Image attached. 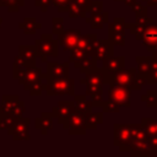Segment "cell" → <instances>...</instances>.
Instances as JSON below:
<instances>
[{"label": "cell", "instance_id": "cell-1", "mask_svg": "<svg viewBox=\"0 0 157 157\" xmlns=\"http://www.w3.org/2000/svg\"><path fill=\"white\" fill-rule=\"evenodd\" d=\"M110 83L120 85L123 87H126L130 91L141 90V86L136 80V67L121 69L113 74L105 72V85H110Z\"/></svg>", "mask_w": 157, "mask_h": 157}, {"label": "cell", "instance_id": "cell-2", "mask_svg": "<svg viewBox=\"0 0 157 157\" xmlns=\"http://www.w3.org/2000/svg\"><path fill=\"white\" fill-rule=\"evenodd\" d=\"M13 78H16L17 82L27 91L29 85L42 80V70L36 66L28 67L16 58L13 61Z\"/></svg>", "mask_w": 157, "mask_h": 157}, {"label": "cell", "instance_id": "cell-3", "mask_svg": "<svg viewBox=\"0 0 157 157\" xmlns=\"http://www.w3.org/2000/svg\"><path fill=\"white\" fill-rule=\"evenodd\" d=\"M44 90L48 96H74L75 94V80L70 77L58 78H43Z\"/></svg>", "mask_w": 157, "mask_h": 157}, {"label": "cell", "instance_id": "cell-4", "mask_svg": "<svg viewBox=\"0 0 157 157\" xmlns=\"http://www.w3.org/2000/svg\"><path fill=\"white\" fill-rule=\"evenodd\" d=\"M34 47H36L38 58H40V56L56 58L59 55V44H58V40L54 39L53 34L43 33L40 36V38L36 40Z\"/></svg>", "mask_w": 157, "mask_h": 157}, {"label": "cell", "instance_id": "cell-5", "mask_svg": "<svg viewBox=\"0 0 157 157\" xmlns=\"http://www.w3.org/2000/svg\"><path fill=\"white\" fill-rule=\"evenodd\" d=\"M114 129V145L119 147L120 151H130L132 135L130 124H119L115 123L113 125Z\"/></svg>", "mask_w": 157, "mask_h": 157}, {"label": "cell", "instance_id": "cell-6", "mask_svg": "<svg viewBox=\"0 0 157 157\" xmlns=\"http://www.w3.org/2000/svg\"><path fill=\"white\" fill-rule=\"evenodd\" d=\"M130 97H131V91L128 90L126 87H123L117 83L108 85V99L117 103L120 108L121 107L128 108L131 105Z\"/></svg>", "mask_w": 157, "mask_h": 157}, {"label": "cell", "instance_id": "cell-7", "mask_svg": "<svg viewBox=\"0 0 157 157\" xmlns=\"http://www.w3.org/2000/svg\"><path fill=\"white\" fill-rule=\"evenodd\" d=\"M76 109L74 101H59L58 104L55 107H53V115L54 118H56L58 123L60 125H63V129H67V121L70 115L74 113V110Z\"/></svg>", "mask_w": 157, "mask_h": 157}, {"label": "cell", "instance_id": "cell-8", "mask_svg": "<svg viewBox=\"0 0 157 157\" xmlns=\"http://www.w3.org/2000/svg\"><path fill=\"white\" fill-rule=\"evenodd\" d=\"M29 119L28 118H18L13 125L11 128L7 129V134L12 136L13 140L18 141V140H26L28 141L29 140Z\"/></svg>", "mask_w": 157, "mask_h": 157}, {"label": "cell", "instance_id": "cell-9", "mask_svg": "<svg viewBox=\"0 0 157 157\" xmlns=\"http://www.w3.org/2000/svg\"><path fill=\"white\" fill-rule=\"evenodd\" d=\"M66 130H69L70 135H85L87 130L85 124V112L75 109L69 118Z\"/></svg>", "mask_w": 157, "mask_h": 157}, {"label": "cell", "instance_id": "cell-10", "mask_svg": "<svg viewBox=\"0 0 157 157\" xmlns=\"http://www.w3.org/2000/svg\"><path fill=\"white\" fill-rule=\"evenodd\" d=\"M81 32L78 29L75 28H69V29H64L61 33L58 34V44L59 47L63 48V50H71L76 47L77 42H78V37H80Z\"/></svg>", "mask_w": 157, "mask_h": 157}, {"label": "cell", "instance_id": "cell-11", "mask_svg": "<svg viewBox=\"0 0 157 157\" xmlns=\"http://www.w3.org/2000/svg\"><path fill=\"white\" fill-rule=\"evenodd\" d=\"M70 66L69 63H58V61H47V72H42V78H58V77H69Z\"/></svg>", "mask_w": 157, "mask_h": 157}, {"label": "cell", "instance_id": "cell-12", "mask_svg": "<svg viewBox=\"0 0 157 157\" xmlns=\"http://www.w3.org/2000/svg\"><path fill=\"white\" fill-rule=\"evenodd\" d=\"M23 65L28 66V67H34L36 66V59L37 56V52H36V47L34 45H23L21 44L18 47V54L16 56Z\"/></svg>", "mask_w": 157, "mask_h": 157}, {"label": "cell", "instance_id": "cell-13", "mask_svg": "<svg viewBox=\"0 0 157 157\" xmlns=\"http://www.w3.org/2000/svg\"><path fill=\"white\" fill-rule=\"evenodd\" d=\"M110 55H114L113 43L109 39H97L92 48V56L101 60Z\"/></svg>", "mask_w": 157, "mask_h": 157}, {"label": "cell", "instance_id": "cell-14", "mask_svg": "<svg viewBox=\"0 0 157 157\" xmlns=\"http://www.w3.org/2000/svg\"><path fill=\"white\" fill-rule=\"evenodd\" d=\"M101 69L107 74H113L125 67V56H107L101 59Z\"/></svg>", "mask_w": 157, "mask_h": 157}, {"label": "cell", "instance_id": "cell-15", "mask_svg": "<svg viewBox=\"0 0 157 157\" xmlns=\"http://www.w3.org/2000/svg\"><path fill=\"white\" fill-rule=\"evenodd\" d=\"M141 42L147 52H152L155 49V47L157 45V23H151L146 27L141 37Z\"/></svg>", "mask_w": 157, "mask_h": 157}, {"label": "cell", "instance_id": "cell-16", "mask_svg": "<svg viewBox=\"0 0 157 157\" xmlns=\"http://www.w3.org/2000/svg\"><path fill=\"white\" fill-rule=\"evenodd\" d=\"M83 75L85 78H81V85H105V72L101 67H97L96 70Z\"/></svg>", "mask_w": 157, "mask_h": 157}, {"label": "cell", "instance_id": "cell-17", "mask_svg": "<svg viewBox=\"0 0 157 157\" xmlns=\"http://www.w3.org/2000/svg\"><path fill=\"white\" fill-rule=\"evenodd\" d=\"M53 121H54L53 113H45V112H43L39 115V118H37L34 120V125H36V129L39 130L42 135H47L48 131L53 129Z\"/></svg>", "mask_w": 157, "mask_h": 157}, {"label": "cell", "instance_id": "cell-18", "mask_svg": "<svg viewBox=\"0 0 157 157\" xmlns=\"http://www.w3.org/2000/svg\"><path fill=\"white\" fill-rule=\"evenodd\" d=\"M85 22H86L87 25H90L93 29L102 28L103 25H105V23L109 22V12H107V11H101V12L94 13V15H86Z\"/></svg>", "mask_w": 157, "mask_h": 157}, {"label": "cell", "instance_id": "cell-19", "mask_svg": "<svg viewBox=\"0 0 157 157\" xmlns=\"http://www.w3.org/2000/svg\"><path fill=\"white\" fill-rule=\"evenodd\" d=\"M85 94L93 102V107H101L103 103V85H86Z\"/></svg>", "mask_w": 157, "mask_h": 157}, {"label": "cell", "instance_id": "cell-20", "mask_svg": "<svg viewBox=\"0 0 157 157\" xmlns=\"http://www.w3.org/2000/svg\"><path fill=\"white\" fill-rule=\"evenodd\" d=\"M74 65L77 69H80V72L81 74H86V72L93 71V70H96L98 67V59L94 58V56H92V55H87L86 58L75 61Z\"/></svg>", "mask_w": 157, "mask_h": 157}, {"label": "cell", "instance_id": "cell-21", "mask_svg": "<svg viewBox=\"0 0 157 157\" xmlns=\"http://www.w3.org/2000/svg\"><path fill=\"white\" fill-rule=\"evenodd\" d=\"M97 40V34L96 33H88V34H80L78 37V42L76 44V48L83 49L86 50L90 55H92V48L94 42Z\"/></svg>", "mask_w": 157, "mask_h": 157}, {"label": "cell", "instance_id": "cell-22", "mask_svg": "<svg viewBox=\"0 0 157 157\" xmlns=\"http://www.w3.org/2000/svg\"><path fill=\"white\" fill-rule=\"evenodd\" d=\"M103 123V113H96L93 110L85 112V124L86 129L96 130L99 124Z\"/></svg>", "mask_w": 157, "mask_h": 157}, {"label": "cell", "instance_id": "cell-23", "mask_svg": "<svg viewBox=\"0 0 157 157\" xmlns=\"http://www.w3.org/2000/svg\"><path fill=\"white\" fill-rule=\"evenodd\" d=\"M18 27L23 31L25 34H34L37 32V29H39L42 27V23L37 22L34 17H26V18H23L22 22L18 23Z\"/></svg>", "mask_w": 157, "mask_h": 157}, {"label": "cell", "instance_id": "cell-24", "mask_svg": "<svg viewBox=\"0 0 157 157\" xmlns=\"http://www.w3.org/2000/svg\"><path fill=\"white\" fill-rule=\"evenodd\" d=\"M74 103H75V107L76 109L78 110H82V112H88V110H92L93 108V102L92 99L87 98L86 94H74Z\"/></svg>", "mask_w": 157, "mask_h": 157}, {"label": "cell", "instance_id": "cell-25", "mask_svg": "<svg viewBox=\"0 0 157 157\" xmlns=\"http://www.w3.org/2000/svg\"><path fill=\"white\" fill-rule=\"evenodd\" d=\"M136 72L146 76L150 70H151V64H152V56H136Z\"/></svg>", "mask_w": 157, "mask_h": 157}, {"label": "cell", "instance_id": "cell-26", "mask_svg": "<svg viewBox=\"0 0 157 157\" xmlns=\"http://www.w3.org/2000/svg\"><path fill=\"white\" fill-rule=\"evenodd\" d=\"M18 96H13V94H6V96H2L1 97V110L4 113H11L15 108V105L17 104L18 102Z\"/></svg>", "mask_w": 157, "mask_h": 157}, {"label": "cell", "instance_id": "cell-27", "mask_svg": "<svg viewBox=\"0 0 157 157\" xmlns=\"http://www.w3.org/2000/svg\"><path fill=\"white\" fill-rule=\"evenodd\" d=\"M151 23H153V22L148 21V22H142V23H140V22H136V21H135L134 23H126V28H130L131 34H134L137 40H141V37H142V34H144L146 27H147L148 25H151Z\"/></svg>", "mask_w": 157, "mask_h": 157}, {"label": "cell", "instance_id": "cell-28", "mask_svg": "<svg viewBox=\"0 0 157 157\" xmlns=\"http://www.w3.org/2000/svg\"><path fill=\"white\" fill-rule=\"evenodd\" d=\"M66 12L69 13V17H71V18H76V17L85 18L86 15H87V9L81 6V5L70 2L69 6H67V11Z\"/></svg>", "mask_w": 157, "mask_h": 157}, {"label": "cell", "instance_id": "cell-29", "mask_svg": "<svg viewBox=\"0 0 157 157\" xmlns=\"http://www.w3.org/2000/svg\"><path fill=\"white\" fill-rule=\"evenodd\" d=\"M108 39L113 43V45L124 47L125 45V31L108 29Z\"/></svg>", "mask_w": 157, "mask_h": 157}, {"label": "cell", "instance_id": "cell-30", "mask_svg": "<svg viewBox=\"0 0 157 157\" xmlns=\"http://www.w3.org/2000/svg\"><path fill=\"white\" fill-rule=\"evenodd\" d=\"M141 125L146 135H157V120L151 118H142Z\"/></svg>", "mask_w": 157, "mask_h": 157}, {"label": "cell", "instance_id": "cell-31", "mask_svg": "<svg viewBox=\"0 0 157 157\" xmlns=\"http://www.w3.org/2000/svg\"><path fill=\"white\" fill-rule=\"evenodd\" d=\"M141 101L148 108H156L157 107V90H148L145 94L141 96Z\"/></svg>", "mask_w": 157, "mask_h": 157}, {"label": "cell", "instance_id": "cell-32", "mask_svg": "<svg viewBox=\"0 0 157 157\" xmlns=\"http://www.w3.org/2000/svg\"><path fill=\"white\" fill-rule=\"evenodd\" d=\"M25 5V0H0V6H6L9 12H18Z\"/></svg>", "mask_w": 157, "mask_h": 157}, {"label": "cell", "instance_id": "cell-33", "mask_svg": "<svg viewBox=\"0 0 157 157\" xmlns=\"http://www.w3.org/2000/svg\"><path fill=\"white\" fill-rule=\"evenodd\" d=\"M18 118L15 117L12 113H4L1 117H0V129L4 130V129H9L13 125V123L17 120Z\"/></svg>", "mask_w": 157, "mask_h": 157}, {"label": "cell", "instance_id": "cell-34", "mask_svg": "<svg viewBox=\"0 0 157 157\" xmlns=\"http://www.w3.org/2000/svg\"><path fill=\"white\" fill-rule=\"evenodd\" d=\"M146 83L148 85H157V60L152 58L151 70L146 75Z\"/></svg>", "mask_w": 157, "mask_h": 157}, {"label": "cell", "instance_id": "cell-35", "mask_svg": "<svg viewBox=\"0 0 157 157\" xmlns=\"http://www.w3.org/2000/svg\"><path fill=\"white\" fill-rule=\"evenodd\" d=\"M126 21L124 17H115L112 22H108V29H115V31H125L126 28Z\"/></svg>", "mask_w": 157, "mask_h": 157}, {"label": "cell", "instance_id": "cell-36", "mask_svg": "<svg viewBox=\"0 0 157 157\" xmlns=\"http://www.w3.org/2000/svg\"><path fill=\"white\" fill-rule=\"evenodd\" d=\"M131 10H132V12L135 13V17H137V16H147V6H145V5H142L140 1H137V0H135L130 6H129Z\"/></svg>", "mask_w": 157, "mask_h": 157}, {"label": "cell", "instance_id": "cell-37", "mask_svg": "<svg viewBox=\"0 0 157 157\" xmlns=\"http://www.w3.org/2000/svg\"><path fill=\"white\" fill-rule=\"evenodd\" d=\"M101 108H102L103 113H119V112H120V107H119L117 103L112 102L110 99L103 101Z\"/></svg>", "mask_w": 157, "mask_h": 157}, {"label": "cell", "instance_id": "cell-38", "mask_svg": "<svg viewBox=\"0 0 157 157\" xmlns=\"http://www.w3.org/2000/svg\"><path fill=\"white\" fill-rule=\"evenodd\" d=\"M52 31L54 34H59L64 31V18L61 17H53L52 18Z\"/></svg>", "mask_w": 157, "mask_h": 157}, {"label": "cell", "instance_id": "cell-39", "mask_svg": "<svg viewBox=\"0 0 157 157\" xmlns=\"http://www.w3.org/2000/svg\"><path fill=\"white\" fill-rule=\"evenodd\" d=\"M43 90H44V86H43V81L42 80H39V81L29 85L28 88H27V91L29 92L31 96H40L42 92H43Z\"/></svg>", "mask_w": 157, "mask_h": 157}, {"label": "cell", "instance_id": "cell-40", "mask_svg": "<svg viewBox=\"0 0 157 157\" xmlns=\"http://www.w3.org/2000/svg\"><path fill=\"white\" fill-rule=\"evenodd\" d=\"M101 11H103V2L102 1H92V4L88 7L87 15H94Z\"/></svg>", "mask_w": 157, "mask_h": 157}, {"label": "cell", "instance_id": "cell-41", "mask_svg": "<svg viewBox=\"0 0 157 157\" xmlns=\"http://www.w3.org/2000/svg\"><path fill=\"white\" fill-rule=\"evenodd\" d=\"M70 0H52V5H55L59 12H66Z\"/></svg>", "mask_w": 157, "mask_h": 157}, {"label": "cell", "instance_id": "cell-42", "mask_svg": "<svg viewBox=\"0 0 157 157\" xmlns=\"http://www.w3.org/2000/svg\"><path fill=\"white\" fill-rule=\"evenodd\" d=\"M25 112H26V105H25V103H23V102H21V101H18V102H17V104L15 105V108H13V110H12L11 113H12L15 117L21 118V117H23Z\"/></svg>", "mask_w": 157, "mask_h": 157}, {"label": "cell", "instance_id": "cell-43", "mask_svg": "<svg viewBox=\"0 0 157 157\" xmlns=\"http://www.w3.org/2000/svg\"><path fill=\"white\" fill-rule=\"evenodd\" d=\"M34 5L40 9L42 12H47L52 5V0H34Z\"/></svg>", "mask_w": 157, "mask_h": 157}, {"label": "cell", "instance_id": "cell-44", "mask_svg": "<svg viewBox=\"0 0 157 157\" xmlns=\"http://www.w3.org/2000/svg\"><path fill=\"white\" fill-rule=\"evenodd\" d=\"M147 6H157V0H144Z\"/></svg>", "mask_w": 157, "mask_h": 157}, {"label": "cell", "instance_id": "cell-45", "mask_svg": "<svg viewBox=\"0 0 157 157\" xmlns=\"http://www.w3.org/2000/svg\"><path fill=\"white\" fill-rule=\"evenodd\" d=\"M151 53H152V58H153V59H156V60H157V45H156V47H155V49H153V50H152V52H151Z\"/></svg>", "mask_w": 157, "mask_h": 157}, {"label": "cell", "instance_id": "cell-46", "mask_svg": "<svg viewBox=\"0 0 157 157\" xmlns=\"http://www.w3.org/2000/svg\"><path fill=\"white\" fill-rule=\"evenodd\" d=\"M134 1H135V0H123V2H124L126 6H130V5H131Z\"/></svg>", "mask_w": 157, "mask_h": 157}, {"label": "cell", "instance_id": "cell-47", "mask_svg": "<svg viewBox=\"0 0 157 157\" xmlns=\"http://www.w3.org/2000/svg\"><path fill=\"white\" fill-rule=\"evenodd\" d=\"M1 25H2V17H0V27H1Z\"/></svg>", "mask_w": 157, "mask_h": 157}, {"label": "cell", "instance_id": "cell-48", "mask_svg": "<svg viewBox=\"0 0 157 157\" xmlns=\"http://www.w3.org/2000/svg\"><path fill=\"white\" fill-rule=\"evenodd\" d=\"M2 114H4V112H2V110H1V108H0V117H1Z\"/></svg>", "mask_w": 157, "mask_h": 157}, {"label": "cell", "instance_id": "cell-49", "mask_svg": "<svg viewBox=\"0 0 157 157\" xmlns=\"http://www.w3.org/2000/svg\"><path fill=\"white\" fill-rule=\"evenodd\" d=\"M115 1H123V0H115Z\"/></svg>", "mask_w": 157, "mask_h": 157}]
</instances>
